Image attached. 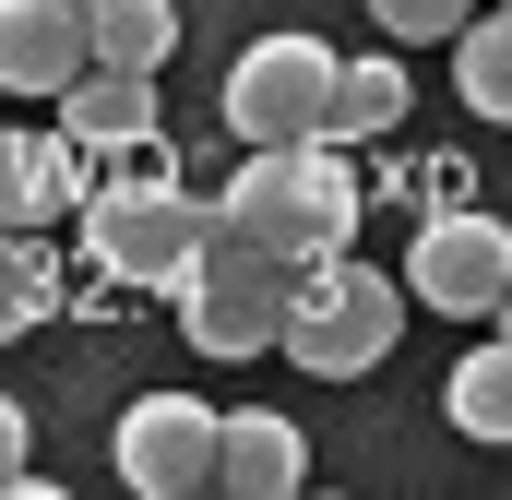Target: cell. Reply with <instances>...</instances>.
I'll use <instances>...</instances> for the list:
<instances>
[{"instance_id":"obj_1","label":"cell","mask_w":512,"mask_h":500,"mask_svg":"<svg viewBox=\"0 0 512 500\" xmlns=\"http://www.w3.org/2000/svg\"><path fill=\"white\" fill-rule=\"evenodd\" d=\"M215 215H227L239 239H262L274 262H322V250H346V239H358L346 143H251Z\"/></svg>"},{"instance_id":"obj_2","label":"cell","mask_w":512,"mask_h":500,"mask_svg":"<svg viewBox=\"0 0 512 500\" xmlns=\"http://www.w3.org/2000/svg\"><path fill=\"white\" fill-rule=\"evenodd\" d=\"M393 334H405V274L358 262V250H322V262H298L274 346H286L310 381H358V370L393 358Z\"/></svg>"},{"instance_id":"obj_3","label":"cell","mask_w":512,"mask_h":500,"mask_svg":"<svg viewBox=\"0 0 512 500\" xmlns=\"http://www.w3.org/2000/svg\"><path fill=\"white\" fill-rule=\"evenodd\" d=\"M286 286H298V262H274L262 239H239L227 215H215V239L179 262V334L203 346V358H262L274 334H286Z\"/></svg>"},{"instance_id":"obj_4","label":"cell","mask_w":512,"mask_h":500,"mask_svg":"<svg viewBox=\"0 0 512 500\" xmlns=\"http://www.w3.org/2000/svg\"><path fill=\"white\" fill-rule=\"evenodd\" d=\"M215 239V203H191L179 179H108L84 203V250L120 274V286H179V262Z\"/></svg>"},{"instance_id":"obj_5","label":"cell","mask_w":512,"mask_h":500,"mask_svg":"<svg viewBox=\"0 0 512 500\" xmlns=\"http://www.w3.org/2000/svg\"><path fill=\"white\" fill-rule=\"evenodd\" d=\"M334 48L322 36H251L239 60H227V131L239 143H322L334 120Z\"/></svg>"},{"instance_id":"obj_6","label":"cell","mask_w":512,"mask_h":500,"mask_svg":"<svg viewBox=\"0 0 512 500\" xmlns=\"http://www.w3.org/2000/svg\"><path fill=\"white\" fill-rule=\"evenodd\" d=\"M405 298L441 310V322H489L512 298V227L501 215H429L405 250Z\"/></svg>"},{"instance_id":"obj_7","label":"cell","mask_w":512,"mask_h":500,"mask_svg":"<svg viewBox=\"0 0 512 500\" xmlns=\"http://www.w3.org/2000/svg\"><path fill=\"white\" fill-rule=\"evenodd\" d=\"M215 405H191V393H143L120 417V477L131 500H191V489H215Z\"/></svg>"},{"instance_id":"obj_8","label":"cell","mask_w":512,"mask_h":500,"mask_svg":"<svg viewBox=\"0 0 512 500\" xmlns=\"http://www.w3.org/2000/svg\"><path fill=\"white\" fill-rule=\"evenodd\" d=\"M72 72H96L84 0H0V84L12 96H60Z\"/></svg>"},{"instance_id":"obj_9","label":"cell","mask_w":512,"mask_h":500,"mask_svg":"<svg viewBox=\"0 0 512 500\" xmlns=\"http://www.w3.org/2000/svg\"><path fill=\"white\" fill-rule=\"evenodd\" d=\"M60 131H72L84 155H131V143H155V72H120V60L72 72V84H60Z\"/></svg>"},{"instance_id":"obj_10","label":"cell","mask_w":512,"mask_h":500,"mask_svg":"<svg viewBox=\"0 0 512 500\" xmlns=\"http://www.w3.org/2000/svg\"><path fill=\"white\" fill-rule=\"evenodd\" d=\"M298 477H310V441H298L274 405H239V417L215 429V489L227 500H286Z\"/></svg>"},{"instance_id":"obj_11","label":"cell","mask_w":512,"mask_h":500,"mask_svg":"<svg viewBox=\"0 0 512 500\" xmlns=\"http://www.w3.org/2000/svg\"><path fill=\"white\" fill-rule=\"evenodd\" d=\"M84 191V143L72 131H0V227H36Z\"/></svg>"},{"instance_id":"obj_12","label":"cell","mask_w":512,"mask_h":500,"mask_svg":"<svg viewBox=\"0 0 512 500\" xmlns=\"http://www.w3.org/2000/svg\"><path fill=\"white\" fill-rule=\"evenodd\" d=\"M441 417H453L465 441H512V334H489V346H465V358H453Z\"/></svg>"},{"instance_id":"obj_13","label":"cell","mask_w":512,"mask_h":500,"mask_svg":"<svg viewBox=\"0 0 512 500\" xmlns=\"http://www.w3.org/2000/svg\"><path fill=\"white\" fill-rule=\"evenodd\" d=\"M453 96H465L477 120H512V0L465 12V36H453Z\"/></svg>"},{"instance_id":"obj_14","label":"cell","mask_w":512,"mask_h":500,"mask_svg":"<svg viewBox=\"0 0 512 500\" xmlns=\"http://www.w3.org/2000/svg\"><path fill=\"white\" fill-rule=\"evenodd\" d=\"M84 24H96V60L120 72H167L179 48V0H84Z\"/></svg>"},{"instance_id":"obj_15","label":"cell","mask_w":512,"mask_h":500,"mask_svg":"<svg viewBox=\"0 0 512 500\" xmlns=\"http://www.w3.org/2000/svg\"><path fill=\"white\" fill-rule=\"evenodd\" d=\"M393 120H405V60H346V72H334V120H322V143H382Z\"/></svg>"},{"instance_id":"obj_16","label":"cell","mask_w":512,"mask_h":500,"mask_svg":"<svg viewBox=\"0 0 512 500\" xmlns=\"http://www.w3.org/2000/svg\"><path fill=\"white\" fill-rule=\"evenodd\" d=\"M36 310H48V250L24 239V227H0V346L36 334Z\"/></svg>"},{"instance_id":"obj_17","label":"cell","mask_w":512,"mask_h":500,"mask_svg":"<svg viewBox=\"0 0 512 500\" xmlns=\"http://www.w3.org/2000/svg\"><path fill=\"white\" fill-rule=\"evenodd\" d=\"M465 12H477V0H370V24H382L393 48H429V36H465Z\"/></svg>"},{"instance_id":"obj_18","label":"cell","mask_w":512,"mask_h":500,"mask_svg":"<svg viewBox=\"0 0 512 500\" xmlns=\"http://www.w3.org/2000/svg\"><path fill=\"white\" fill-rule=\"evenodd\" d=\"M12 477H24V405L0 393V489H12Z\"/></svg>"},{"instance_id":"obj_19","label":"cell","mask_w":512,"mask_h":500,"mask_svg":"<svg viewBox=\"0 0 512 500\" xmlns=\"http://www.w3.org/2000/svg\"><path fill=\"white\" fill-rule=\"evenodd\" d=\"M489 322H501V334H512V298H501V310H489Z\"/></svg>"}]
</instances>
